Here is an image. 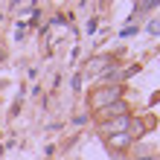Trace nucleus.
I'll use <instances>...</instances> for the list:
<instances>
[{
	"label": "nucleus",
	"instance_id": "f03ea898",
	"mask_svg": "<svg viewBox=\"0 0 160 160\" xmlns=\"http://www.w3.org/2000/svg\"><path fill=\"white\" fill-rule=\"evenodd\" d=\"M125 128H128V114H125V117H114L111 122H105V125H102V131H105L108 137H114V134H125Z\"/></svg>",
	"mask_w": 160,
	"mask_h": 160
},
{
	"label": "nucleus",
	"instance_id": "20e7f679",
	"mask_svg": "<svg viewBox=\"0 0 160 160\" xmlns=\"http://www.w3.org/2000/svg\"><path fill=\"white\" fill-rule=\"evenodd\" d=\"M148 32L157 35V32H160V21H152V23H148Z\"/></svg>",
	"mask_w": 160,
	"mask_h": 160
},
{
	"label": "nucleus",
	"instance_id": "f257e3e1",
	"mask_svg": "<svg viewBox=\"0 0 160 160\" xmlns=\"http://www.w3.org/2000/svg\"><path fill=\"white\" fill-rule=\"evenodd\" d=\"M125 93V88L122 84H108V88H99L96 93H93V99H90V105L93 108H99V111H105V108H111L114 102Z\"/></svg>",
	"mask_w": 160,
	"mask_h": 160
},
{
	"label": "nucleus",
	"instance_id": "39448f33",
	"mask_svg": "<svg viewBox=\"0 0 160 160\" xmlns=\"http://www.w3.org/2000/svg\"><path fill=\"white\" fill-rule=\"evenodd\" d=\"M140 160H157V157H140Z\"/></svg>",
	"mask_w": 160,
	"mask_h": 160
},
{
	"label": "nucleus",
	"instance_id": "7ed1b4c3",
	"mask_svg": "<svg viewBox=\"0 0 160 160\" xmlns=\"http://www.w3.org/2000/svg\"><path fill=\"white\" fill-rule=\"evenodd\" d=\"M108 143L114 146V148H125V146L131 143V137H128V134H114V137H108Z\"/></svg>",
	"mask_w": 160,
	"mask_h": 160
}]
</instances>
